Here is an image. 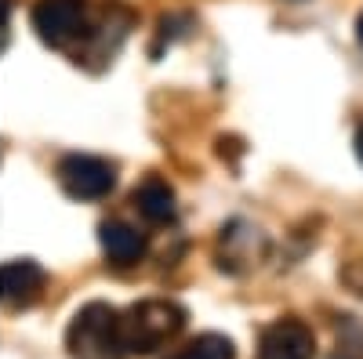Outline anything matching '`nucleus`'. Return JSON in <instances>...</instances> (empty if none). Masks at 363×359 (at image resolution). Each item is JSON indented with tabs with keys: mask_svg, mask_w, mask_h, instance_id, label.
I'll return each mask as SVG.
<instances>
[{
	"mask_svg": "<svg viewBox=\"0 0 363 359\" xmlns=\"http://www.w3.org/2000/svg\"><path fill=\"white\" fill-rule=\"evenodd\" d=\"M44 283H48V273L37 261H29V258L0 265V302H4V305H29V302H37Z\"/></svg>",
	"mask_w": 363,
	"mask_h": 359,
	"instance_id": "423d86ee",
	"label": "nucleus"
},
{
	"mask_svg": "<svg viewBox=\"0 0 363 359\" xmlns=\"http://www.w3.org/2000/svg\"><path fill=\"white\" fill-rule=\"evenodd\" d=\"M356 33H359V44H363V15H359V22H356Z\"/></svg>",
	"mask_w": 363,
	"mask_h": 359,
	"instance_id": "ddd939ff",
	"label": "nucleus"
},
{
	"mask_svg": "<svg viewBox=\"0 0 363 359\" xmlns=\"http://www.w3.org/2000/svg\"><path fill=\"white\" fill-rule=\"evenodd\" d=\"M66 348H69L73 359H116V355H124L120 352V316L102 302L84 305L66 331Z\"/></svg>",
	"mask_w": 363,
	"mask_h": 359,
	"instance_id": "f03ea898",
	"label": "nucleus"
},
{
	"mask_svg": "<svg viewBox=\"0 0 363 359\" xmlns=\"http://www.w3.org/2000/svg\"><path fill=\"white\" fill-rule=\"evenodd\" d=\"M313 352H316L313 326H306L301 319H277L262 331L255 359H313Z\"/></svg>",
	"mask_w": 363,
	"mask_h": 359,
	"instance_id": "39448f33",
	"label": "nucleus"
},
{
	"mask_svg": "<svg viewBox=\"0 0 363 359\" xmlns=\"http://www.w3.org/2000/svg\"><path fill=\"white\" fill-rule=\"evenodd\" d=\"M58 182L73 200H102L116 186V171L102 156H87V153H69L58 164Z\"/></svg>",
	"mask_w": 363,
	"mask_h": 359,
	"instance_id": "7ed1b4c3",
	"label": "nucleus"
},
{
	"mask_svg": "<svg viewBox=\"0 0 363 359\" xmlns=\"http://www.w3.org/2000/svg\"><path fill=\"white\" fill-rule=\"evenodd\" d=\"M342 283H345L349 290H356V294H363V258L342 268Z\"/></svg>",
	"mask_w": 363,
	"mask_h": 359,
	"instance_id": "9b49d317",
	"label": "nucleus"
},
{
	"mask_svg": "<svg viewBox=\"0 0 363 359\" xmlns=\"http://www.w3.org/2000/svg\"><path fill=\"white\" fill-rule=\"evenodd\" d=\"M99 244H102V254L120 268L138 265L145 258V236L128 222H102L99 225Z\"/></svg>",
	"mask_w": 363,
	"mask_h": 359,
	"instance_id": "6e6552de",
	"label": "nucleus"
},
{
	"mask_svg": "<svg viewBox=\"0 0 363 359\" xmlns=\"http://www.w3.org/2000/svg\"><path fill=\"white\" fill-rule=\"evenodd\" d=\"M84 0H37L33 8V29L40 33L44 44L66 47L84 33Z\"/></svg>",
	"mask_w": 363,
	"mask_h": 359,
	"instance_id": "20e7f679",
	"label": "nucleus"
},
{
	"mask_svg": "<svg viewBox=\"0 0 363 359\" xmlns=\"http://www.w3.org/2000/svg\"><path fill=\"white\" fill-rule=\"evenodd\" d=\"M265 236L262 229L247 225V222H233L229 229H222V268H233V273H240V268H251L265 258Z\"/></svg>",
	"mask_w": 363,
	"mask_h": 359,
	"instance_id": "0eeeda50",
	"label": "nucleus"
},
{
	"mask_svg": "<svg viewBox=\"0 0 363 359\" xmlns=\"http://www.w3.org/2000/svg\"><path fill=\"white\" fill-rule=\"evenodd\" d=\"M171 359H236V345L225 334H200Z\"/></svg>",
	"mask_w": 363,
	"mask_h": 359,
	"instance_id": "9d476101",
	"label": "nucleus"
},
{
	"mask_svg": "<svg viewBox=\"0 0 363 359\" xmlns=\"http://www.w3.org/2000/svg\"><path fill=\"white\" fill-rule=\"evenodd\" d=\"M135 207H138V215L145 222H153V225H167L178 215L174 189L164 182V178H145V182L135 189Z\"/></svg>",
	"mask_w": 363,
	"mask_h": 359,
	"instance_id": "1a4fd4ad",
	"label": "nucleus"
},
{
	"mask_svg": "<svg viewBox=\"0 0 363 359\" xmlns=\"http://www.w3.org/2000/svg\"><path fill=\"white\" fill-rule=\"evenodd\" d=\"M356 156H359V164H363V124H359V131H356Z\"/></svg>",
	"mask_w": 363,
	"mask_h": 359,
	"instance_id": "f8f14e48",
	"label": "nucleus"
},
{
	"mask_svg": "<svg viewBox=\"0 0 363 359\" xmlns=\"http://www.w3.org/2000/svg\"><path fill=\"white\" fill-rule=\"evenodd\" d=\"M182 326H186V309L182 305L164 302V297L138 302L120 316V352L124 355H149L160 345H167Z\"/></svg>",
	"mask_w": 363,
	"mask_h": 359,
	"instance_id": "f257e3e1",
	"label": "nucleus"
}]
</instances>
